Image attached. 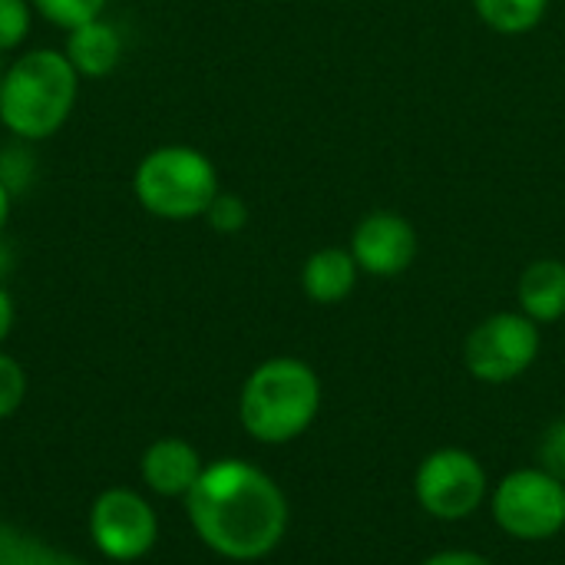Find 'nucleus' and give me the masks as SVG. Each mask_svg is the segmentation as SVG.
<instances>
[{"instance_id":"nucleus-16","label":"nucleus","mask_w":565,"mask_h":565,"mask_svg":"<svg viewBox=\"0 0 565 565\" xmlns=\"http://www.w3.org/2000/svg\"><path fill=\"white\" fill-rule=\"evenodd\" d=\"M30 3H33V13H40L46 23L70 33V30L103 17L109 0H30Z\"/></svg>"},{"instance_id":"nucleus-5","label":"nucleus","mask_w":565,"mask_h":565,"mask_svg":"<svg viewBox=\"0 0 565 565\" xmlns=\"http://www.w3.org/2000/svg\"><path fill=\"white\" fill-rule=\"evenodd\" d=\"M487 503L493 523L516 543H546L565 530V483L540 463L510 470Z\"/></svg>"},{"instance_id":"nucleus-15","label":"nucleus","mask_w":565,"mask_h":565,"mask_svg":"<svg viewBox=\"0 0 565 565\" xmlns=\"http://www.w3.org/2000/svg\"><path fill=\"white\" fill-rule=\"evenodd\" d=\"M0 565H89L86 559H76L53 543L0 520Z\"/></svg>"},{"instance_id":"nucleus-14","label":"nucleus","mask_w":565,"mask_h":565,"mask_svg":"<svg viewBox=\"0 0 565 565\" xmlns=\"http://www.w3.org/2000/svg\"><path fill=\"white\" fill-rule=\"evenodd\" d=\"M473 10L490 30L503 36H523L546 20L550 0H473Z\"/></svg>"},{"instance_id":"nucleus-19","label":"nucleus","mask_w":565,"mask_h":565,"mask_svg":"<svg viewBox=\"0 0 565 565\" xmlns=\"http://www.w3.org/2000/svg\"><path fill=\"white\" fill-rule=\"evenodd\" d=\"M33 23V3L30 0H0V53H10L23 46Z\"/></svg>"},{"instance_id":"nucleus-6","label":"nucleus","mask_w":565,"mask_h":565,"mask_svg":"<svg viewBox=\"0 0 565 565\" xmlns=\"http://www.w3.org/2000/svg\"><path fill=\"white\" fill-rule=\"evenodd\" d=\"M490 477L477 454L463 447H440L417 463V507L437 523H463L490 500Z\"/></svg>"},{"instance_id":"nucleus-25","label":"nucleus","mask_w":565,"mask_h":565,"mask_svg":"<svg viewBox=\"0 0 565 565\" xmlns=\"http://www.w3.org/2000/svg\"><path fill=\"white\" fill-rule=\"evenodd\" d=\"M0 79H3V66H0Z\"/></svg>"},{"instance_id":"nucleus-21","label":"nucleus","mask_w":565,"mask_h":565,"mask_svg":"<svg viewBox=\"0 0 565 565\" xmlns=\"http://www.w3.org/2000/svg\"><path fill=\"white\" fill-rule=\"evenodd\" d=\"M536 454H540V467L550 470L553 477H559L565 483V417L553 420V424L543 430Z\"/></svg>"},{"instance_id":"nucleus-11","label":"nucleus","mask_w":565,"mask_h":565,"mask_svg":"<svg viewBox=\"0 0 565 565\" xmlns=\"http://www.w3.org/2000/svg\"><path fill=\"white\" fill-rule=\"evenodd\" d=\"M520 311L543 324H556L565 318V262L559 258H536L523 268L516 281Z\"/></svg>"},{"instance_id":"nucleus-7","label":"nucleus","mask_w":565,"mask_h":565,"mask_svg":"<svg viewBox=\"0 0 565 565\" xmlns=\"http://www.w3.org/2000/svg\"><path fill=\"white\" fill-rule=\"evenodd\" d=\"M543 348L540 324L523 311H497L483 318L463 341V367L480 384H510L523 377Z\"/></svg>"},{"instance_id":"nucleus-18","label":"nucleus","mask_w":565,"mask_h":565,"mask_svg":"<svg viewBox=\"0 0 565 565\" xmlns=\"http://www.w3.org/2000/svg\"><path fill=\"white\" fill-rule=\"evenodd\" d=\"M202 218H205L209 228L218 232V235H238V232L248 225V205H245V199L235 195V192H218Z\"/></svg>"},{"instance_id":"nucleus-1","label":"nucleus","mask_w":565,"mask_h":565,"mask_svg":"<svg viewBox=\"0 0 565 565\" xmlns=\"http://www.w3.org/2000/svg\"><path fill=\"white\" fill-rule=\"evenodd\" d=\"M185 513L205 550L228 563H258L271 556L291 520L285 490L262 467L225 457L205 463L185 497Z\"/></svg>"},{"instance_id":"nucleus-22","label":"nucleus","mask_w":565,"mask_h":565,"mask_svg":"<svg viewBox=\"0 0 565 565\" xmlns=\"http://www.w3.org/2000/svg\"><path fill=\"white\" fill-rule=\"evenodd\" d=\"M420 565H497L490 556L473 553V550H440L434 556H427Z\"/></svg>"},{"instance_id":"nucleus-4","label":"nucleus","mask_w":565,"mask_h":565,"mask_svg":"<svg viewBox=\"0 0 565 565\" xmlns=\"http://www.w3.org/2000/svg\"><path fill=\"white\" fill-rule=\"evenodd\" d=\"M222 192L215 162L182 142H166L149 149L132 172V195L152 218L192 222L202 218L212 199Z\"/></svg>"},{"instance_id":"nucleus-12","label":"nucleus","mask_w":565,"mask_h":565,"mask_svg":"<svg viewBox=\"0 0 565 565\" xmlns=\"http://www.w3.org/2000/svg\"><path fill=\"white\" fill-rule=\"evenodd\" d=\"M358 275H361V268H358L351 248L328 245V248H318L305 258L301 291L315 305H341L358 288Z\"/></svg>"},{"instance_id":"nucleus-20","label":"nucleus","mask_w":565,"mask_h":565,"mask_svg":"<svg viewBox=\"0 0 565 565\" xmlns=\"http://www.w3.org/2000/svg\"><path fill=\"white\" fill-rule=\"evenodd\" d=\"M26 401V371L17 358L0 351V420L13 417Z\"/></svg>"},{"instance_id":"nucleus-17","label":"nucleus","mask_w":565,"mask_h":565,"mask_svg":"<svg viewBox=\"0 0 565 565\" xmlns=\"http://www.w3.org/2000/svg\"><path fill=\"white\" fill-rule=\"evenodd\" d=\"M33 142H20L17 146H3L0 149V182L17 195L26 192L36 179V156L30 149Z\"/></svg>"},{"instance_id":"nucleus-13","label":"nucleus","mask_w":565,"mask_h":565,"mask_svg":"<svg viewBox=\"0 0 565 565\" xmlns=\"http://www.w3.org/2000/svg\"><path fill=\"white\" fill-rule=\"evenodd\" d=\"M63 53L83 79H103L122 60V33L109 20L96 17L66 33Z\"/></svg>"},{"instance_id":"nucleus-9","label":"nucleus","mask_w":565,"mask_h":565,"mask_svg":"<svg viewBox=\"0 0 565 565\" xmlns=\"http://www.w3.org/2000/svg\"><path fill=\"white\" fill-rule=\"evenodd\" d=\"M351 255L371 278H397L417 258V228L401 212H371L351 232Z\"/></svg>"},{"instance_id":"nucleus-2","label":"nucleus","mask_w":565,"mask_h":565,"mask_svg":"<svg viewBox=\"0 0 565 565\" xmlns=\"http://www.w3.org/2000/svg\"><path fill=\"white\" fill-rule=\"evenodd\" d=\"M79 73L63 50H26L0 79V126L20 142L56 136L76 109Z\"/></svg>"},{"instance_id":"nucleus-3","label":"nucleus","mask_w":565,"mask_h":565,"mask_svg":"<svg viewBox=\"0 0 565 565\" xmlns=\"http://www.w3.org/2000/svg\"><path fill=\"white\" fill-rule=\"evenodd\" d=\"M324 391L318 371L301 358H268L262 361L242 384L238 394V420L242 430L265 444L285 447L308 434L318 420Z\"/></svg>"},{"instance_id":"nucleus-24","label":"nucleus","mask_w":565,"mask_h":565,"mask_svg":"<svg viewBox=\"0 0 565 565\" xmlns=\"http://www.w3.org/2000/svg\"><path fill=\"white\" fill-rule=\"evenodd\" d=\"M10 212H13V192L0 182V235H3V228L10 222Z\"/></svg>"},{"instance_id":"nucleus-10","label":"nucleus","mask_w":565,"mask_h":565,"mask_svg":"<svg viewBox=\"0 0 565 565\" xmlns=\"http://www.w3.org/2000/svg\"><path fill=\"white\" fill-rule=\"evenodd\" d=\"M205 470L202 454L182 437H162L146 447L139 460L142 487L162 500H185Z\"/></svg>"},{"instance_id":"nucleus-8","label":"nucleus","mask_w":565,"mask_h":565,"mask_svg":"<svg viewBox=\"0 0 565 565\" xmlns=\"http://www.w3.org/2000/svg\"><path fill=\"white\" fill-rule=\"evenodd\" d=\"M89 540L113 563H136L159 543V516L152 503L129 490L109 487L89 507Z\"/></svg>"},{"instance_id":"nucleus-23","label":"nucleus","mask_w":565,"mask_h":565,"mask_svg":"<svg viewBox=\"0 0 565 565\" xmlns=\"http://www.w3.org/2000/svg\"><path fill=\"white\" fill-rule=\"evenodd\" d=\"M13 321H17V308H13V298H10V291L0 285V344L10 338V331H13Z\"/></svg>"}]
</instances>
